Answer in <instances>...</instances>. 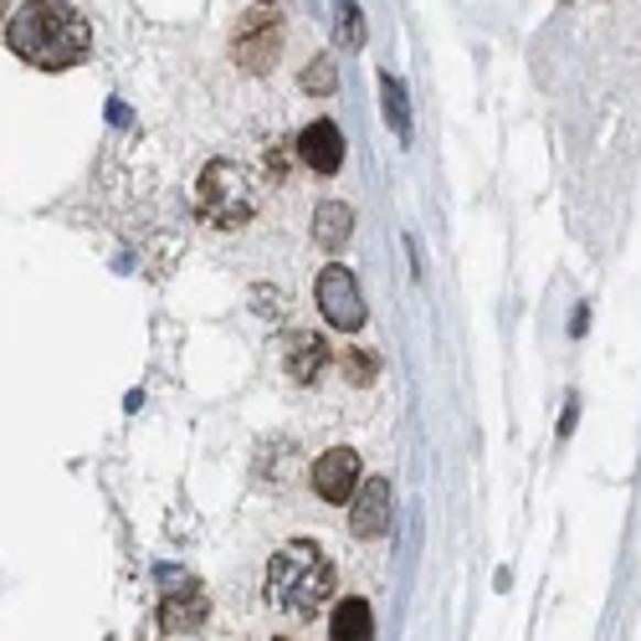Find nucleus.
<instances>
[{
	"instance_id": "1",
	"label": "nucleus",
	"mask_w": 641,
	"mask_h": 641,
	"mask_svg": "<svg viewBox=\"0 0 641 641\" xmlns=\"http://www.w3.org/2000/svg\"><path fill=\"white\" fill-rule=\"evenodd\" d=\"M6 46L26 67H42V73H67L88 57L93 46V26L73 6L62 0H31L6 21Z\"/></svg>"
},
{
	"instance_id": "2",
	"label": "nucleus",
	"mask_w": 641,
	"mask_h": 641,
	"mask_svg": "<svg viewBox=\"0 0 641 641\" xmlns=\"http://www.w3.org/2000/svg\"><path fill=\"white\" fill-rule=\"evenodd\" d=\"M268 596L278 611H298V616H314L328 596H334V565L324 559L318 544L308 539H293L283 550L272 554L268 565Z\"/></svg>"
},
{
	"instance_id": "3",
	"label": "nucleus",
	"mask_w": 641,
	"mask_h": 641,
	"mask_svg": "<svg viewBox=\"0 0 641 641\" xmlns=\"http://www.w3.org/2000/svg\"><path fill=\"white\" fill-rule=\"evenodd\" d=\"M195 206H200V216L210 226L241 231L257 216V185L237 160H210L200 170V185H195Z\"/></svg>"
},
{
	"instance_id": "4",
	"label": "nucleus",
	"mask_w": 641,
	"mask_h": 641,
	"mask_svg": "<svg viewBox=\"0 0 641 641\" xmlns=\"http://www.w3.org/2000/svg\"><path fill=\"white\" fill-rule=\"evenodd\" d=\"M314 293H318V314L339 328V334H355V328H365V298H359L355 272L344 268V262H328V268L318 272V287H314Z\"/></svg>"
},
{
	"instance_id": "5",
	"label": "nucleus",
	"mask_w": 641,
	"mask_h": 641,
	"mask_svg": "<svg viewBox=\"0 0 641 641\" xmlns=\"http://www.w3.org/2000/svg\"><path fill=\"white\" fill-rule=\"evenodd\" d=\"M359 452L355 447H328L314 463V492L324 503H355L359 492Z\"/></svg>"
},
{
	"instance_id": "6",
	"label": "nucleus",
	"mask_w": 641,
	"mask_h": 641,
	"mask_svg": "<svg viewBox=\"0 0 641 641\" xmlns=\"http://www.w3.org/2000/svg\"><path fill=\"white\" fill-rule=\"evenodd\" d=\"M390 529V482L385 478H365L349 503V534L355 539H380Z\"/></svg>"
},
{
	"instance_id": "7",
	"label": "nucleus",
	"mask_w": 641,
	"mask_h": 641,
	"mask_svg": "<svg viewBox=\"0 0 641 641\" xmlns=\"http://www.w3.org/2000/svg\"><path fill=\"white\" fill-rule=\"evenodd\" d=\"M298 160L314 170V175H334L344 164V134H339V123H328V119H314L308 129L298 134Z\"/></svg>"
},
{
	"instance_id": "8",
	"label": "nucleus",
	"mask_w": 641,
	"mask_h": 641,
	"mask_svg": "<svg viewBox=\"0 0 641 641\" xmlns=\"http://www.w3.org/2000/svg\"><path fill=\"white\" fill-rule=\"evenodd\" d=\"M283 365H287V374L298 380V385H314L318 374H324V365H328V344L318 339V334H287L283 339Z\"/></svg>"
},
{
	"instance_id": "9",
	"label": "nucleus",
	"mask_w": 641,
	"mask_h": 641,
	"mask_svg": "<svg viewBox=\"0 0 641 641\" xmlns=\"http://www.w3.org/2000/svg\"><path fill=\"white\" fill-rule=\"evenodd\" d=\"M206 590L195 580H180V590H170L164 596V611H160V627L164 631H195L200 621H206Z\"/></svg>"
},
{
	"instance_id": "10",
	"label": "nucleus",
	"mask_w": 641,
	"mask_h": 641,
	"mask_svg": "<svg viewBox=\"0 0 641 641\" xmlns=\"http://www.w3.org/2000/svg\"><path fill=\"white\" fill-rule=\"evenodd\" d=\"M328 637L334 641H374V611L365 596H349L328 616Z\"/></svg>"
},
{
	"instance_id": "11",
	"label": "nucleus",
	"mask_w": 641,
	"mask_h": 641,
	"mask_svg": "<svg viewBox=\"0 0 641 641\" xmlns=\"http://www.w3.org/2000/svg\"><path fill=\"white\" fill-rule=\"evenodd\" d=\"M349 231H355V210L344 206V200H324L314 216V241L324 247V252H339L344 241H349Z\"/></svg>"
},
{
	"instance_id": "12",
	"label": "nucleus",
	"mask_w": 641,
	"mask_h": 641,
	"mask_svg": "<svg viewBox=\"0 0 641 641\" xmlns=\"http://www.w3.org/2000/svg\"><path fill=\"white\" fill-rule=\"evenodd\" d=\"M380 93H385V119H390V129L401 139H411V113H405V88L395 83L390 73H380Z\"/></svg>"
},
{
	"instance_id": "13",
	"label": "nucleus",
	"mask_w": 641,
	"mask_h": 641,
	"mask_svg": "<svg viewBox=\"0 0 641 641\" xmlns=\"http://www.w3.org/2000/svg\"><path fill=\"white\" fill-rule=\"evenodd\" d=\"M303 88H308V93H318V98L339 88V67H334V57H314V67L303 73Z\"/></svg>"
},
{
	"instance_id": "14",
	"label": "nucleus",
	"mask_w": 641,
	"mask_h": 641,
	"mask_svg": "<svg viewBox=\"0 0 641 641\" xmlns=\"http://www.w3.org/2000/svg\"><path fill=\"white\" fill-rule=\"evenodd\" d=\"M339 359H344V370H349L355 385H370L374 380V355L370 349H349V355H339Z\"/></svg>"
}]
</instances>
